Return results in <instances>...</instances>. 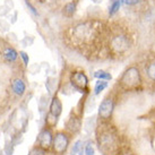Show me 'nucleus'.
<instances>
[{
	"mask_svg": "<svg viewBox=\"0 0 155 155\" xmlns=\"http://www.w3.org/2000/svg\"><path fill=\"white\" fill-rule=\"evenodd\" d=\"M13 146H14V144L12 143V144H7L6 145V147H5V153H6V155H12L13 154V152H14V148H13Z\"/></svg>",
	"mask_w": 155,
	"mask_h": 155,
	"instance_id": "nucleus-26",
	"label": "nucleus"
},
{
	"mask_svg": "<svg viewBox=\"0 0 155 155\" xmlns=\"http://www.w3.org/2000/svg\"><path fill=\"white\" fill-rule=\"evenodd\" d=\"M2 54H4V58L8 62H15L18 58L17 51L14 48H6L4 50V52H2Z\"/></svg>",
	"mask_w": 155,
	"mask_h": 155,
	"instance_id": "nucleus-14",
	"label": "nucleus"
},
{
	"mask_svg": "<svg viewBox=\"0 0 155 155\" xmlns=\"http://www.w3.org/2000/svg\"><path fill=\"white\" fill-rule=\"evenodd\" d=\"M96 79H102V81H111L112 79V75L109 71L107 70H103V69H99V70H96L93 75Z\"/></svg>",
	"mask_w": 155,
	"mask_h": 155,
	"instance_id": "nucleus-16",
	"label": "nucleus"
},
{
	"mask_svg": "<svg viewBox=\"0 0 155 155\" xmlns=\"http://www.w3.org/2000/svg\"><path fill=\"white\" fill-rule=\"evenodd\" d=\"M121 7H122V4L120 0H111L108 7V15L110 17L116 16L117 14L120 12Z\"/></svg>",
	"mask_w": 155,
	"mask_h": 155,
	"instance_id": "nucleus-13",
	"label": "nucleus"
},
{
	"mask_svg": "<svg viewBox=\"0 0 155 155\" xmlns=\"http://www.w3.org/2000/svg\"><path fill=\"white\" fill-rule=\"evenodd\" d=\"M143 71L136 65H131L124 70L118 79V85L124 91H136L143 85Z\"/></svg>",
	"mask_w": 155,
	"mask_h": 155,
	"instance_id": "nucleus-2",
	"label": "nucleus"
},
{
	"mask_svg": "<svg viewBox=\"0 0 155 155\" xmlns=\"http://www.w3.org/2000/svg\"><path fill=\"white\" fill-rule=\"evenodd\" d=\"M82 127V121L76 116H70L66 122V129L70 133H77Z\"/></svg>",
	"mask_w": 155,
	"mask_h": 155,
	"instance_id": "nucleus-9",
	"label": "nucleus"
},
{
	"mask_svg": "<svg viewBox=\"0 0 155 155\" xmlns=\"http://www.w3.org/2000/svg\"><path fill=\"white\" fill-rule=\"evenodd\" d=\"M25 2H26V6H27V7H28V9H30L31 13L33 14L34 16H39V13H38V10H36V8H35L34 6L31 4L28 0H25Z\"/></svg>",
	"mask_w": 155,
	"mask_h": 155,
	"instance_id": "nucleus-23",
	"label": "nucleus"
},
{
	"mask_svg": "<svg viewBox=\"0 0 155 155\" xmlns=\"http://www.w3.org/2000/svg\"><path fill=\"white\" fill-rule=\"evenodd\" d=\"M70 85L74 90L79 92L87 91L88 86V78L84 71H73L70 75Z\"/></svg>",
	"mask_w": 155,
	"mask_h": 155,
	"instance_id": "nucleus-5",
	"label": "nucleus"
},
{
	"mask_svg": "<svg viewBox=\"0 0 155 155\" xmlns=\"http://www.w3.org/2000/svg\"><path fill=\"white\" fill-rule=\"evenodd\" d=\"M19 57L22 58V60H23V62H24V65H28V62H30V58H28V54L26 53V52H24V51H21L19 52Z\"/></svg>",
	"mask_w": 155,
	"mask_h": 155,
	"instance_id": "nucleus-24",
	"label": "nucleus"
},
{
	"mask_svg": "<svg viewBox=\"0 0 155 155\" xmlns=\"http://www.w3.org/2000/svg\"><path fill=\"white\" fill-rule=\"evenodd\" d=\"M48 105H49V97L43 95V96H41V99L39 101V110H40V113H44L45 110H47Z\"/></svg>",
	"mask_w": 155,
	"mask_h": 155,
	"instance_id": "nucleus-18",
	"label": "nucleus"
},
{
	"mask_svg": "<svg viewBox=\"0 0 155 155\" xmlns=\"http://www.w3.org/2000/svg\"><path fill=\"white\" fill-rule=\"evenodd\" d=\"M56 85H57V83L54 78H48L47 83H45V87H47L48 93L50 95L53 93V91L56 90Z\"/></svg>",
	"mask_w": 155,
	"mask_h": 155,
	"instance_id": "nucleus-20",
	"label": "nucleus"
},
{
	"mask_svg": "<svg viewBox=\"0 0 155 155\" xmlns=\"http://www.w3.org/2000/svg\"><path fill=\"white\" fill-rule=\"evenodd\" d=\"M94 4H100V2H102V0H92Z\"/></svg>",
	"mask_w": 155,
	"mask_h": 155,
	"instance_id": "nucleus-27",
	"label": "nucleus"
},
{
	"mask_svg": "<svg viewBox=\"0 0 155 155\" xmlns=\"http://www.w3.org/2000/svg\"><path fill=\"white\" fill-rule=\"evenodd\" d=\"M76 9H77V1L76 0H73V1H69L62 8V14L65 15L66 17H73L75 13H76Z\"/></svg>",
	"mask_w": 155,
	"mask_h": 155,
	"instance_id": "nucleus-12",
	"label": "nucleus"
},
{
	"mask_svg": "<svg viewBox=\"0 0 155 155\" xmlns=\"http://www.w3.org/2000/svg\"><path fill=\"white\" fill-rule=\"evenodd\" d=\"M58 118H59V117L53 116L52 113L49 112L47 114V118H45V124H47L48 127H50V128L54 127V126L57 125V122H58Z\"/></svg>",
	"mask_w": 155,
	"mask_h": 155,
	"instance_id": "nucleus-19",
	"label": "nucleus"
},
{
	"mask_svg": "<svg viewBox=\"0 0 155 155\" xmlns=\"http://www.w3.org/2000/svg\"><path fill=\"white\" fill-rule=\"evenodd\" d=\"M12 90H13V92L16 95L22 96L26 91V85H25V83H24V81L21 79V78L14 79L13 83H12Z\"/></svg>",
	"mask_w": 155,
	"mask_h": 155,
	"instance_id": "nucleus-11",
	"label": "nucleus"
},
{
	"mask_svg": "<svg viewBox=\"0 0 155 155\" xmlns=\"http://www.w3.org/2000/svg\"><path fill=\"white\" fill-rule=\"evenodd\" d=\"M53 151L57 155L65 154L69 145V137L65 133H58L53 138Z\"/></svg>",
	"mask_w": 155,
	"mask_h": 155,
	"instance_id": "nucleus-6",
	"label": "nucleus"
},
{
	"mask_svg": "<svg viewBox=\"0 0 155 155\" xmlns=\"http://www.w3.org/2000/svg\"><path fill=\"white\" fill-rule=\"evenodd\" d=\"M134 45L133 36L127 30L122 27L111 28L109 27L107 47L109 54L114 57H125Z\"/></svg>",
	"mask_w": 155,
	"mask_h": 155,
	"instance_id": "nucleus-1",
	"label": "nucleus"
},
{
	"mask_svg": "<svg viewBox=\"0 0 155 155\" xmlns=\"http://www.w3.org/2000/svg\"><path fill=\"white\" fill-rule=\"evenodd\" d=\"M82 148H83V142L82 140H77V142L75 143V145L73 146V148H71L70 153H71V155H76L82 152Z\"/></svg>",
	"mask_w": 155,
	"mask_h": 155,
	"instance_id": "nucleus-21",
	"label": "nucleus"
},
{
	"mask_svg": "<svg viewBox=\"0 0 155 155\" xmlns=\"http://www.w3.org/2000/svg\"><path fill=\"white\" fill-rule=\"evenodd\" d=\"M38 143L40 144V146L43 150H48L49 147L52 145L53 143V137H52V133L50 129H43L40 131L38 135Z\"/></svg>",
	"mask_w": 155,
	"mask_h": 155,
	"instance_id": "nucleus-7",
	"label": "nucleus"
},
{
	"mask_svg": "<svg viewBox=\"0 0 155 155\" xmlns=\"http://www.w3.org/2000/svg\"><path fill=\"white\" fill-rule=\"evenodd\" d=\"M62 112V103L58 96H53L50 102V113L53 116L59 117Z\"/></svg>",
	"mask_w": 155,
	"mask_h": 155,
	"instance_id": "nucleus-10",
	"label": "nucleus"
},
{
	"mask_svg": "<svg viewBox=\"0 0 155 155\" xmlns=\"http://www.w3.org/2000/svg\"><path fill=\"white\" fill-rule=\"evenodd\" d=\"M85 155H94V147L92 144H87L85 147Z\"/></svg>",
	"mask_w": 155,
	"mask_h": 155,
	"instance_id": "nucleus-25",
	"label": "nucleus"
},
{
	"mask_svg": "<svg viewBox=\"0 0 155 155\" xmlns=\"http://www.w3.org/2000/svg\"><path fill=\"white\" fill-rule=\"evenodd\" d=\"M95 126H96L95 117H90L88 119H86V121H85V130L87 133H92V130H94Z\"/></svg>",
	"mask_w": 155,
	"mask_h": 155,
	"instance_id": "nucleus-17",
	"label": "nucleus"
},
{
	"mask_svg": "<svg viewBox=\"0 0 155 155\" xmlns=\"http://www.w3.org/2000/svg\"><path fill=\"white\" fill-rule=\"evenodd\" d=\"M109 86V82L108 81H102V79H97L96 83H95L94 86V95H99L103 92L107 87Z\"/></svg>",
	"mask_w": 155,
	"mask_h": 155,
	"instance_id": "nucleus-15",
	"label": "nucleus"
},
{
	"mask_svg": "<svg viewBox=\"0 0 155 155\" xmlns=\"http://www.w3.org/2000/svg\"><path fill=\"white\" fill-rule=\"evenodd\" d=\"M28 155H45V152L42 147H34Z\"/></svg>",
	"mask_w": 155,
	"mask_h": 155,
	"instance_id": "nucleus-22",
	"label": "nucleus"
},
{
	"mask_svg": "<svg viewBox=\"0 0 155 155\" xmlns=\"http://www.w3.org/2000/svg\"><path fill=\"white\" fill-rule=\"evenodd\" d=\"M118 135L116 130L108 126V128H102L97 133V143H99L100 150L105 153L110 154L113 153L118 148Z\"/></svg>",
	"mask_w": 155,
	"mask_h": 155,
	"instance_id": "nucleus-3",
	"label": "nucleus"
},
{
	"mask_svg": "<svg viewBox=\"0 0 155 155\" xmlns=\"http://www.w3.org/2000/svg\"><path fill=\"white\" fill-rule=\"evenodd\" d=\"M143 75L150 83L155 84V59H151L145 62L143 68Z\"/></svg>",
	"mask_w": 155,
	"mask_h": 155,
	"instance_id": "nucleus-8",
	"label": "nucleus"
},
{
	"mask_svg": "<svg viewBox=\"0 0 155 155\" xmlns=\"http://www.w3.org/2000/svg\"><path fill=\"white\" fill-rule=\"evenodd\" d=\"M114 108H116V101L112 96H107L102 100V102L99 105V118L103 122H108L111 120L112 114L114 112Z\"/></svg>",
	"mask_w": 155,
	"mask_h": 155,
	"instance_id": "nucleus-4",
	"label": "nucleus"
}]
</instances>
